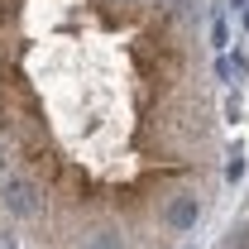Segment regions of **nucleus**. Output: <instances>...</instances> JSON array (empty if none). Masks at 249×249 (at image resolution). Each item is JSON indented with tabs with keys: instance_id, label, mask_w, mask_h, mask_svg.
<instances>
[{
	"instance_id": "f257e3e1",
	"label": "nucleus",
	"mask_w": 249,
	"mask_h": 249,
	"mask_svg": "<svg viewBox=\"0 0 249 249\" xmlns=\"http://www.w3.org/2000/svg\"><path fill=\"white\" fill-rule=\"evenodd\" d=\"M0 206L15 220H38L43 216V187L34 182V178H24V173H10L0 182Z\"/></svg>"
},
{
	"instance_id": "f03ea898",
	"label": "nucleus",
	"mask_w": 249,
	"mask_h": 249,
	"mask_svg": "<svg viewBox=\"0 0 249 249\" xmlns=\"http://www.w3.org/2000/svg\"><path fill=\"white\" fill-rule=\"evenodd\" d=\"M158 220H163L168 235H187V230H196V220H201V201H196L192 192H173V196L163 201Z\"/></svg>"
},
{
	"instance_id": "7ed1b4c3",
	"label": "nucleus",
	"mask_w": 249,
	"mask_h": 249,
	"mask_svg": "<svg viewBox=\"0 0 249 249\" xmlns=\"http://www.w3.org/2000/svg\"><path fill=\"white\" fill-rule=\"evenodd\" d=\"M82 249H124V245H120V235H115L110 225H101L91 235H82Z\"/></svg>"
},
{
	"instance_id": "20e7f679",
	"label": "nucleus",
	"mask_w": 249,
	"mask_h": 249,
	"mask_svg": "<svg viewBox=\"0 0 249 249\" xmlns=\"http://www.w3.org/2000/svg\"><path fill=\"white\" fill-rule=\"evenodd\" d=\"M225 249H249V220H240V225L225 235Z\"/></svg>"
},
{
	"instance_id": "39448f33",
	"label": "nucleus",
	"mask_w": 249,
	"mask_h": 249,
	"mask_svg": "<svg viewBox=\"0 0 249 249\" xmlns=\"http://www.w3.org/2000/svg\"><path fill=\"white\" fill-rule=\"evenodd\" d=\"M178 19H196V0H168Z\"/></svg>"
},
{
	"instance_id": "423d86ee",
	"label": "nucleus",
	"mask_w": 249,
	"mask_h": 249,
	"mask_svg": "<svg viewBox=\"0 0 249 249\" xmlns=\"http://www.w3.org/2000/svg\"><path fill=\"white\" fill-rule=\"evenodd\" d=\"M225 178H230V182H235V178H245V158H240V154L225 163Z\"/></svg>"
},
{
	"instance_id": "0eeeda50",
	"label": "nucleus",
	"mask_w": 249,
	"mask_h": 249,
	"mask_svg": "<svg viewBox=\"0 0 249 249\" xmlns=\"http://www.w3.org/2000/svg\"><path fill=\"white\" fill-rule=\"evenodd\" d=\"M0 249H15V235H5V230H0Z\"/></svg>"
},
{
	"instance_id": "6e6552de",
	"label": "nucleus",
	"mask_w": 249,
	"mask_h": 249,
	"mask_svg": "<svg viewBox=\"0 0 249 249\" xmlns=\"http://www.w3.org/2000/svg\"><path fill=\"white\" fill-rule=\"evenodd\" d=\"M5 178H10V173H5V149H0V182H5Z\"/></svg>"
},
{
	"instance_id": "1a4fd4ad",
	"label": "nucleus",
	"mask_w": 249,
	"mask_h": 249,
	"mask_svg": "<svg viewBox=\"0 0 249 249\" xmlns=\"http://www.w3.org/2000/svg\"><path fill=\"white\" fill-rule=\"evenodd\" d=\"M106 5H139V0H106Z\"/></svg>"
},
{
	"instance_id": "9d476101",
	"label": "nucleus",
	"mask_w": 249,
	"mask_h": 249,
	"mask_svg": "<svg viewBox=\"0 0 249 249\" xmlns=\"http://www.w3.org/2000/svg\"><path fill=\"white\" fill-rule=\"evenodd\" d=\"M245 24H249V10H245Z\"/></svg>"
}]
</instances>
